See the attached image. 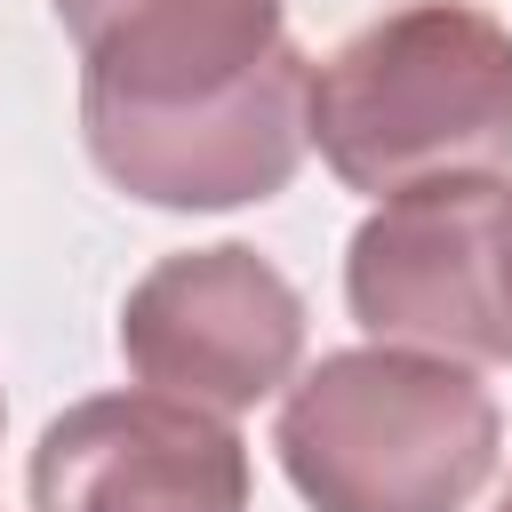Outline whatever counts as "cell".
Listing matches in <instances>:
<instances>
[{"label":"cell","mask_w":512,"mask_h":512,"mask_svg":"<svg viewBox=\"0 0 512 512\" xmlns=\"http://www.w3.org/2000/svg\"><path fill=\"white\" fill-rule=\"evenodd\" d=\"M80 48V136L152 208H248L304 160L312 64L280 0H56Z\"/></svg>","instance_id":"6da1fadb"},{"label":"cell","mask_w":512,"mask_h":512,"mask_svg":"<svg viewBox=\"0 0 512 512\" xmlns=\"http://www.w3.org/2000/svg\"><path fill=\"white\" fill-rule=\"evenodd\" d=\"M304 136L368 200L512 168V32L472 0H408L312 72Z\"/></svg>","instance_id":"7a4b0ae2"},{"label":"cell","mask_w":512,"mask_h":512,"mask_svg":"<svg viewBox=\"0 0 512 512\" xmlns=\"http://www.w3.org/2000/svg\"><path fill=\"white\" fill-rule=\"evenodd\" d=\"M312 512H464L504 448V416L464 360L360 344L304 368L272 424Z\"/></svg>","instance_id":"3957f363"},{"label":"cell","mask_w":512,"mask_h":512,"mask_svg":"<svg viewBox=\"0 0 512 512\" xmlns=\"http://www.w3.org/2000/svg\"><path fill=\"white\" fill-rule=\"evenodd\" d=\"M344 304L376 344L504 368L512 360V184L440 176L376 200L344 248Z\"/></svg>","instance_id":"277c9868"},{"label":"cell","mask_w":512,"mask_h":512,"mask_svg":"<svg viewBox=\"0 0 512 512\" xmlns=\"http://www.w3.org/2000/svg\"><path fill=\"white\" fill-rule=\"evenodd\" d=\"M120 360L136 384L240 416L304 360V296L240 240L160 256L120 304Z\"/></svg>","instance_id":"5b68a950"},{"label":"cell","mask_w":512,"mask_h":512,"mask_svg":"<svg viewBox=\"0 0 512 512\" xmlns=\"http://www.w3.org/2000/svg\"><path fill=\"white\" fill-rule=\"evenodd\" d=\"M32 512H248V448L176 392L72 400L32 448Z\"/></svg>","instance_id":"8992f818"},{"label":"cell","mask_w":512,"mask_h":512,"mask_svg":"<svg viewBox=\"0 0 512 512\" xmlns=\"http://www.w3.org/2000/svg\"><path fill=\"white\" fill-rule=\"evenodd\" d=\"M496 512H512V488H504V504H496Z\"/></svg>","instance_id":"52a82bcc"}]
</instances>
